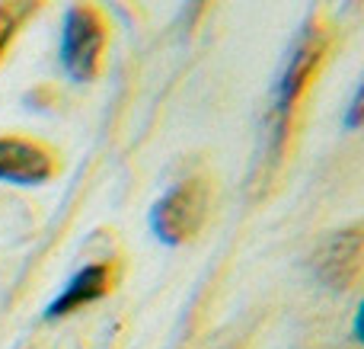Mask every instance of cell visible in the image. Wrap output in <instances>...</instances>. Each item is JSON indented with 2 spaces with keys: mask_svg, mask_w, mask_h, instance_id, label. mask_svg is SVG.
<instances>
[{
  "mask_svg": "<svg viewBox=\"0 0 364 349\" xmlns=\"http://www.w3.org/2000/svg\"><path fill=\"white\" fill-rule=\"evenodd\" d=\"M211 209V186L208 179L192 177L173 183L164 196L154 202L151 209V231L160 244L166 247H179V244L192 241L201 231Z\"/></svg>",
  "mask_w": 364,
  "mask_h": 349,
  "instance_id": "obj_2",
  "label": "cell"
},
{
  "mask_svg": "<svg viewBox=\"0 0 364 349\" xmlns=\"http://www.w3.org/2000/svg\"><path fill=\"white\" fill-rule=\"evenodd\" d=\"M19 13L23 10H16V6H10V4H0V58H4V51L10 48L13 36H16Z\"/></svg>",
  "mask_w": 364,
  "mask_h": 349,
  "instance_id": "obj_7",
  "label": "cell"
},
{
  "mask_svg": "<svg viewBox=\"0 0 364 349\" xmlns=\"http://www.w3.org/2000/svg\"><path fill=\"white\" fill-rule=\"evenodd\" d=\"M323 58H326V32L316 19H307L304 29L294 36L288 55H284L282 68L272 83V106H269V128H272V147L282 151L284 138H288L291 119H294L297 103L304 100L314 74L320 71Z\"/></svg>",
  "mask_w": 364,
  "mask_h": 349,
  "instance_id": "obj_1",
  "label": "cell"
},
{
  "mask_svg": "<svg viewBox=\"0 0 364 349\" xmlns=\"http://www.w3.org/2000/svg\"><path fill=\"white\" fill-rule=\"evenodd\" d=\"M314 273L320 276V282L329 288L355 286L358 273H361V231L358 228L336 231V234L316 250Z\"/></svg>",
  "mask_w": 364,
  "mask_h": 349,
  "instance_id": "obj_5",
  "label": "cell"
},
{
  "mask_svg": "<svg viewBox=\"0 0 364 349\" xmlns=\"http://www.w3.org/2000/svg\"><path fill=\"white\" fill-rule=\"evenodd\" d=\"M112 288V269L106 263H90V266L77 269L74 276L68 279L61 295L48 301L45 308V321H58V318H68V314L80 311V308H90L96 301H102Z\"/></svg>",
  "mask_w": 364,
  "mask_h": 349,
  "instance_id": "obj_6",
  "label": "cell"
},
{
  "mask_svg": "<svg viewBox=\"0 0 364 349\" xmlns=\"http://www.w3.org/2000/svg\"><path fill=\"white\" fill-rule=\"evenodd\" d=\"M55 154L42 141L0 135V183L42 186L55 177Z\"/></svg>",
  "mask_w": 364,
  "mask_h": 349,
  "instance_id": "obj_4",
  "label": "cell"
},
{
  "mask_svg": "<svg viewBox=\"0 0 364 349\" xmlns=\"http://www.w3.org/2000/svg\"><path fill=\"white\" fill-rule=\"evenodd\" d=\"M102 48H106V19L93 4H74L68 6L61 23V42H58V58H61L64 74L74 83H90L100 74Z\"/></svg>",
  "mask_w": 364,
  "mask_h": 349,
  "instance_id": "obj_3",
  "label": "cell"
},
{
  "mask_svg": "<svg viewBox=\"0 0 364 349\" xmlns=\"http://www.w3.org/2000/svg\"><path fill=\"white\" fill-rule=\"evenodd\" d=\"M358 122H361V87L355 90L352 103H348V115H346V125H348V128H358Z\"/></svg>",
  "mask_w": 364,
  "mask_h": 349,
  "instance_id": "obj_8",
  "label": "cell"
}]
</instances>
